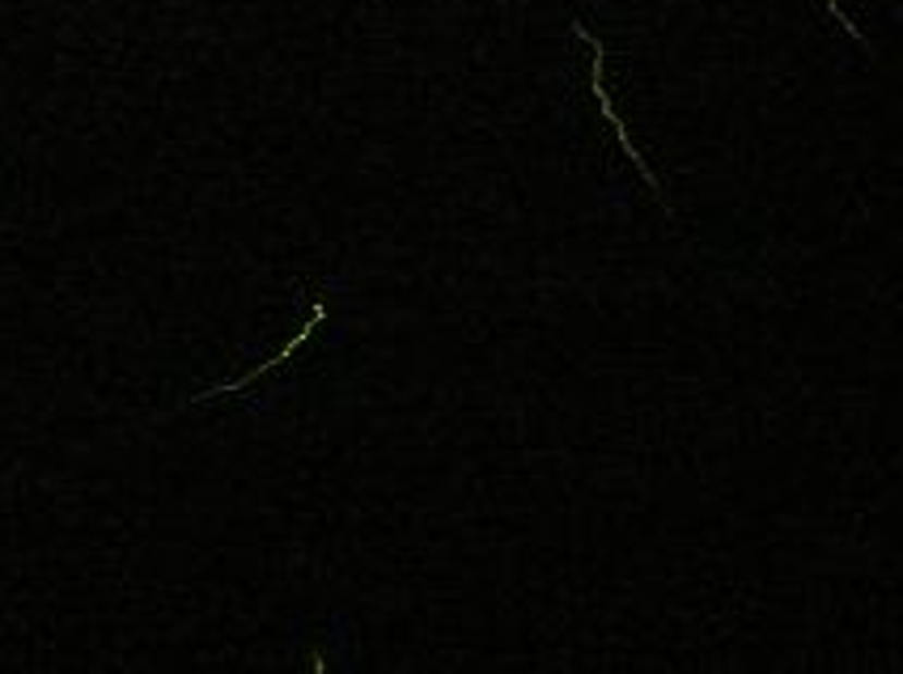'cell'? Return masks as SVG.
I'll return each mask as SVG.
<instances>
[{
  "mask_svg": "<svg viewBox=\"0 0 903 674\" xmlns=\"http://www.w3.org/2000/svg\"><path fill=\"white\" fill-rule=\"evenodd\" d=\"M322 318H327V302H315V310H310V318H306V327H302V335H297V340H289V348H284V353H276L272 360H264V365H259L255 373H246V378H237V382H221V387H212V391H204V395H196V399H192V403H204V399H212V395H230V391H242V387H246V382H255L259 373H272V369H276V365H280V360H289V357H293V353H297V348H302V344H306V340H310V335H315V327H318V322H322Z\"/></svg>",
  "mask_w": 903,
  "mask_h": 674,
  "instance_id": "obj_1",
  "label": "cell"
}]
</instances>
